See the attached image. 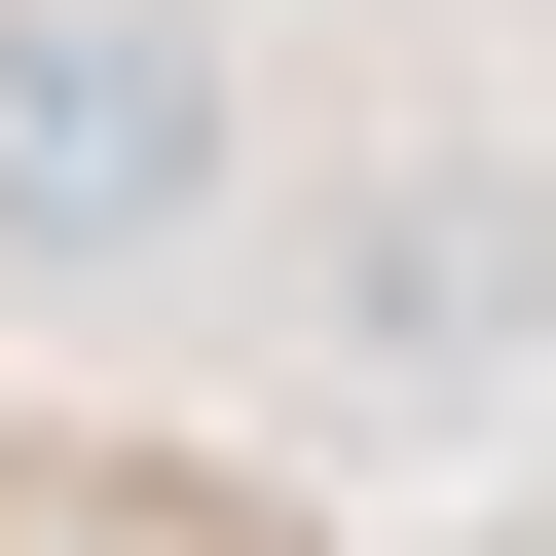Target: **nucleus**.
I'll list each match as a JSON object with an SVG mask.
<instances>
[{"label": "nucleus", "instance_id": "nucleus-1", "mask_svg": "<svg viewBox=\"0 0 556 556\" xmlns=\"http://www.w3.org/2000/svg\"><path fill=\"white\" fill-rule=\"evenodd\" d=\"M223 223V0H0V260Z\"/></svg>", "mask_w": 556, "mask_h": 556}, {"label": "nucleus", "instance_id": "nucleus-2", "mask_svg": "<svg viewBox=\"0 0 556 556\" xmlns=\"http://www.w3.org/2000/svg\"><path fill=\"white\" fill-rule=\"evenodd\" d=\"M371 334H408V371L519 334V186H371Z\"/></svg>", "mask_w": 556, "mask_h": 556}]
</instances>
